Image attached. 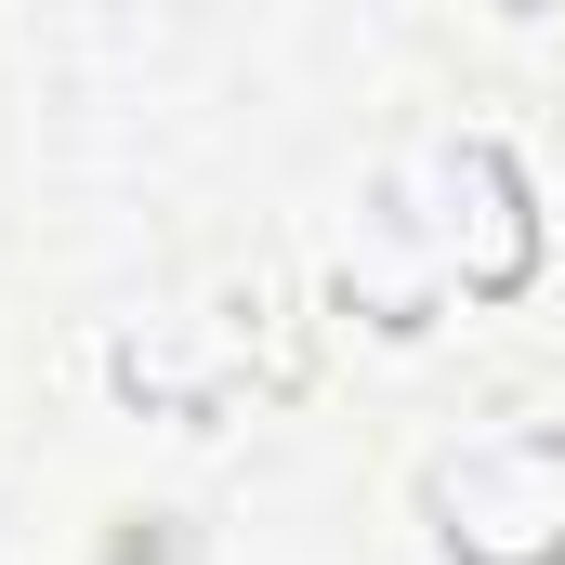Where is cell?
<instances>
[{"mask_svg":"<svg viewBox=\"0 0 565 565\" xmlns=\"http://www.w3.org/2000/svg\"><path fill=\"white\" fill-rule=\"evenodd\" d=\"M434 526L460 565H565V434H487L434 460Z\"/></svg>","mask_w":565,"mask_h":565,"instance_id":"obj_1","label":"cell"}]
</instances>
